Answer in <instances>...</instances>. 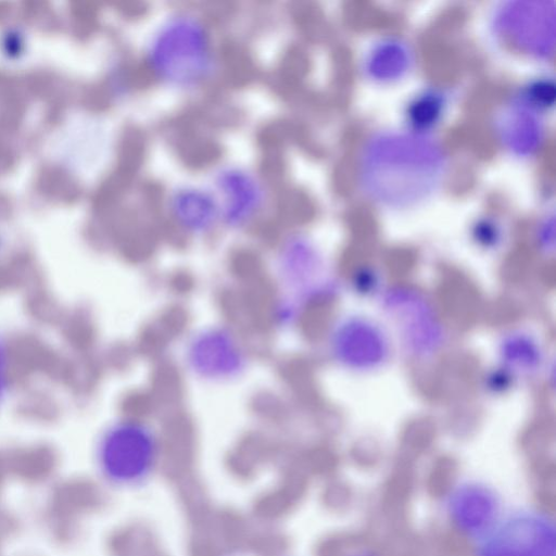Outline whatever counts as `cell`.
I'll use <instances>...</instances> for the list:
<instances>
[{"instance_id":"8","label":"cell","mask_w":556,"mask_h":556,"mask_svg":"<svg viewBox=\"0 0 556 556\" xmlns=\"http://www.w3.org/2000/svg\"><path fill=\"white\" fill-rule=\"evenodd\" d=\"M168 210L177 226L192 235L206 233L220 222L213 191L198 186L186 185L174 190Z\"/></svg>"},{"instance_id":"3","label":"cell","mask_w":556,"mask_h":556,"mask_svg":"<svg viewBox=\"0 0 556 556\" xmlns=\"http://www.w3.org/2000/svg\"><path fill=\"white\" fill-rule=\"evenodd\" d=\"M159 457L155 434L146 425L125 420L101 435L96 460L101 476L115 486H135L152 475Z\"/></svg>"},{"instance_id":"7","label":"cell","mask_w":556,"mask_h":556,"mask_svg":"<svg viewBox=\"0 0 556 556\" xmlns=\"http://www.w3.org/2000/svg\"><path fill=\"white\" fill-rule=\"evenodd\" d=\"M446 508L456 529L478 541L502 518L498 497L492 489L478 482L457 485L448 495Z\"/></svg>"},{"instance_id":"2","label":"cell","mask_w":556,"mask_h":556,"mask_svg":"<svg viewBox=\"0 0 556 556\" xmlns=\"http://www.w3.org/2000/svg\"><path fill=\"white\" fill-rule=\"evenodd\" d=\"M144 60L155 79L182 90L208 81L217 62L208 26L188 12L172 14L156 27L148 40Z\"/></svg>"},{"instance_id":"6","label":"cell","mask_w":556,"mask_h":556,"mask_svg":"<svg viewBox=\"0 0 556 556\" xmlns=\"http://www.w3.org/2000/svg\"><path fill=\"white\" fill-rule=\"evenodd\" d=\"M500 31L525 52L547 58L554 43L553 1L511 2L498 14Z\"/></svg>"},{"instance_id":"13","label":"cell","mask_w":556,"mask_h":556,"mask_svg":"<svg viewBox=\"0 0 556 556\" xmlns=\"http://www.w3.org/2000/svg\"><path fill=\"white\" fill-rule=\"evenodd\" d=\"M554 94V85L549 81L543 80L535 83L527 89L522 100L539 111L553 105Z\"/></svg>"},{"instance_id":"14","label":"cell","mask_w":556,"mask_h":556,"mask_svg":"<svg viewBox=\"0 0 556 556\" xmlns=\"http://www.w3.org/2000/svg\"><path fill=\"white\" fill-rule=\"evenodd\" d=\"M8 382V357L4 343L0 340V402L4 396Z\"/></svg>"},{"instance_id":"9","label":"cell","mask_w":556,"mask_h":556,"mask_svg":"<svg viewBox=\"0 0 556 556\" xmlns=\"http://www.w3.org/2000/svg\"><path fill=\"white\" fill-rule=\"evenodd\" d=\"M502 140L516 153H531L540 144L542 127L536 110L525 100L508 108L500 121Z\"/></svg>"},{"instance_id":"5","label":"cell","mask_w":556,"mask_h":556,"mask_svg":"<svg viewBox=\"0 0 556 556\" xmlns=\"http://www.w3.org/2000/svg\"><path fill=\"white\" fill-rule=\"evenodd\" d=\"M211 190L218 205L220 222L230 227L250 224L265 206L266 191L262 180L241 166L220 167L214 175Z\"/></svg>"},{"instance_id":"4","label":"cell","mask_w":556,"mask_h":556,"mask_svg":"<svg viewBox=\"0 0 556 556\" xmlns=\"http://www.w3.org/2000/svg\"><path fill=\"white\" fill-rule=\"evenodd\" d=\"M553 518L538 508L502 517L479 543L477 556H556Z\"/></svg>"},{"instance_id":"11","label":"cell","mask_w":556,"mask_h":556,"mask_svg":"<svg viewBox=\"0 0 556 556\" xmlns=\"http://www.w3.org/2000/svg\"><path fill=\"white\" fill-rule=\"evenodd\" d=\"M197 352L199 354L197 359L201 364L204 362L205 367L210 368L208 371L213 368V374H231L240 366V355L235 349L233 342L219 334L214 336L213 341H201Z\"/></svg>"},{"instance_id":"15","label":"cell","mask_w":556,"mask_h":556,"mask_svg":"<svg viewBox=\"0 0 556 556\" xmlns=\"http://www.w3.org/2000/svg\"><path fill=\"white\" fill-rule=\"evenodd\" d=\"M348 556H375V555H372L371 553L358 552V553H354V554H351Z\"/></svg>"},{"instance_id":"1","label":"cell","mask_w":556,"mask_h":556,"mask_svg":"<svg viewBox=\"0 0 556 556\" xmlns=\"http://www.w3.org/2000/svg\"><path fill=\"white\" fill-rule=\"evenodd\" d=\"M362 167L363 181L378 201L409 205L438 187L444 162L440 150L421 138L389 135L369 144Z\"/></svg>"},{"instance_id":"10","label":"cell","mask_w":556,"mask_h":556,"mask_svg":"<svg viewBox=\"0 0 556 556\" xmlns=\"http://www.w3.org/2000/svg\"><path fill=\"white\" fill-rule=\"evenodd\" d=\"M412 63L410 52L400 41L389 40L380 43L367 60L369 74L382 81L401 77Z\"/></svg>"},{"instance_id":"12","label":"cell","mask_w":556,"mask_h":556,"mask_svg":"<svg viewBox=\"0 0 556 556\" xmlns=\"http://www.w3.org/2000/svg\"><path fill=\"white\" fill-rule=\"evenodd\" d=\"M444 104V99L438 92H426L409 106L408 119L416 129L426 130L438 123Z\"/></svg>"}]
</instances>
